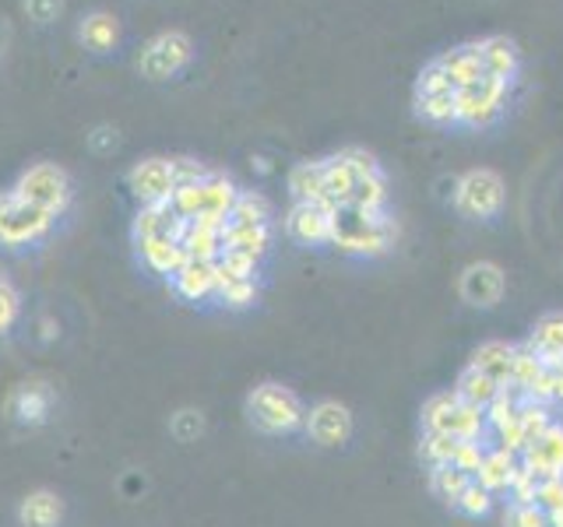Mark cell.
<instances>
[{"instance_id": "obj_1", "label": "cell", "mask_w": 563, "mask_h": 527, "mask_svg": "<svg viewBox=\"0 0 563 527\" xmlns=\"http://www.w3.org/2000/svg\"><path fill=\"white\" fill-rule=\"evenodd\" d=\"M395 218H387V211H369L360 204H342L334 211L331 246L349 257H380L395 246Z\"/></svg>"}, {"instance_id": "obj_2", "label": "cell", "mask_w": 563, "mask_h": 527, "mask_svg": "<svg viewBox=\"0 0 563 527\" xmlns=\"http://www.w3.org/2000/svg\"><path fill=\"white\" fill-rule=\"evenodd\" d=\"M240 198V187L229 180L225 172H208L205 180L198 183H184L173 190L169 208L180 215L184 222H211V225H222L229 218Z\"/></svg>"}, {"instance_id": "obj_3", "label": "cell", "mask_w": 563, "mask_h": 527, "mask_svg": "<svg viewBox=\"0 0 563 527\" xmlns=\"http://www.w3.org/2000/svg\"><path fill=\"white\" fill-rule=\"evenodd\" d=\"M246 418H251V426L261 429L264 436H289L296 429H303L307 408L296 391L268 380V383H257L254 391L246 394Z\"/></svg>"}, {"instance_id": "obj_4", "label": "cell", "mask_w": 563, "mask_h": 527, "mask_svg": "<svg viewBox=\"0 0 563 527\" xmlns=\"http://www.w3.org/2000/svg\"><path fill=\"white\" fill-rule=\"evenodd\" d=\"M57 218L49 211L29 204L14 190H0V246L4 250H25V246L43 243Z\"/></svg>"}, {"instance_id": "obj_5", "label": "cell", "mask_w": 563, "mask_h": 527, "mask_svg": "<svg viewBox=\"0 0 563 527\" xmlns=\"http://www.w3.org/2000/svg\"><path fill=\"white\" fill-rule=\"evenodd\" d=\"M422 433H444L451 439H486L489 426L479 408H472L454 391H440L422 404Z\"/></svg>"}, {"instance_id": "obj_6", "label": "cell", "mask_w": 563, "mask_h": 527, "mask_svg": "<svg viewBox=\"0 0 563 527\" xmlns=\"http://www.w3.org/2000/svg\"><path fill=\"white\" fill-rule=\"evenodd\" d=\"M11 190L18 198H25L29 204L49 211L53 218H60L70 208V201H75V183H70L67 169L57 162H35L22 169V176H18Z\"/></svg>"}, {"instance_id": "obj_7", "label": "cell", "mask_w": 563, "mask_h": 527, "mask_svg": "<svg viewBox=\"0 0 563 527\" xmlns=\"http://www.w3.org/2000/svg\"><path fill=\"white\" fill-rule=\"evenodd\" d=\"M194 60V43L187 32H176V29H166L152 35V40L141 46L137 53V70L141 78L148 81H169L176 78L180 70Z\"/></svg>"}, {"instance_id": "obj_8", "label": "cell", "mask_w": 563, "mask_h": 527, "mask_svg": "<svg viewBox=\"0 0 563 527\" xmlns=\"http://www.w3.org/2000/svg\"><path fill=\"white\" fill-rule=\"evenodd\" d=\"M510 99V85L497 78H483L457 92V127H493Z\"/></svg>"}, {"instance_id": "obj_9", "label": "cell", "mask_w": 563, "mask_h": 527, "mask_svg": "<svg viewBox=\"0 0 563 527\" xmlns=\"http://www.w3.org/2000/svg\"><path fill=\"white\" fill-rule=\"evenodd\" d=\"M454 208L468 218H493L504 208V180L493 169H472L454 187Z\"/></svg>"}, {"instance_id": "obj_10", "label": "cell", "mask_w": 563, "mask_h": 527, "mask_svg": "<svg viewBox=\"0 0 563 527\" xmlns=\"http://www.w3.org/2000/svg\"><path fill=\"white\" fill-rule=\"evenodd\" d=\"M334 204L328 201H307L299 204L292 201L289 215H286V233L299 246H324L331 243V228H334Z\"/></svg>"}, {"instance_id": "obj_11", "label": "cell", "mask_w": 563, "mask_h": 527, "mask_svg": "<svg viewBox=\"0 0 563 527\" xmlns=\"http://www.w3.org/2000/svg\"><path fill=\"white\" fill-rule=\"evenodd\" d=\"M128 187H131V193H134V201H137V204L169 201V198H173V190H176L173 158H163V155L141 158V162L131 166V172H128Z\"/></svg>"}, {"instance_id": "obj_12", "label": "cell", "mask_w": 563, "mask_h": 527, "mask_svg": "<svg viewBox=\"0 0 563 527\" xmlns=\"http://www.w3.org/2000/svg\"><path fill=\"white\" fill-rule=\"evenodd\" d=\"M504 289H507L504 268L493 260H475L462 271V278H457V292H462L468 306H483V310L497 306L504 299Z\"/></svg>"}, {"instance_id": "obj_13", "label": "cell", "mask_w": 563, "mask_h": 527, "mask_svg": "<svg viewBox=\"0 0 563 527\" xmlns=\"http://www.w3.org/2000/svg\"><path fill=\"white\" fill-rule=\"evenodd\" d=\"M307 436L321 447H342L352 436V412L342 401H317L303 422Z\"/></svg>"}, {"instance_id": "obj_14", "label": "cell", "mask_w": 563, "mask_h": 527, "mask_svg": "<svg viewBox=\"0 0 563 527\" xmlns=\"http://www.w3.org/2000/svg\"><path fill=\"white\" fill-rule=\"evenodd\" d=\"M521 464L536 474V479H560L563 474V426H553L545 429L536 444H528L525 453H521Z\"/></svg>"}, {"instance_id": "obj_15", "label": "cell", "mask_w": 563, "mask_h": 527, "mask_svg": "<svg viewBox=\"0 0 563 527\" xmlns=\"http://www.w3.org/2000/svg\"><path fill=\"white\" fill-rule=\"evenodd\" d=\"M173 292L187 299V303H201V299H216V289H219V268L216 260H194L187 257L184 268L169 278Z\"/></svg>"}, {"instance_id": "obj_16", "label": "cell", "mask_w": 563, "mask_h": 527, "mask_svg": "<svg viewBox=\"0 0 563 527\" xmlns=\"http://www.w3.org/2000/svg\"><path fill=\"white\" fill-rule=\"evenodd\" d=\"M475 46H479L483 70H486L489 78L515 85L518 70H521V53H518L515 40H507V35H486V40H479Z\"/></svg>"}, {"instance_id": "obj_17", "label": "cell", "mask_w": 563, "mask_h": 527, "mask_svg": "<svg viewBox=\"0 0 563 527\" xmlns=\"http://www.w3.org/2000/svg\"><path fill=\"white\" fill-rule=\"evenodd\" d=\"M528 351H536L545 369H563V313H545L528 330Z\"/></svg>"}, {"instance_id": "obj_18", "label": "cell", "mask_w": 563, "mask_h": 527, "mask_svg": "<svg viewBox=\"0 0 563 527\" xmlns=\"http://www.w3.org/2000/svg\"><path fill=\"white\" fill-rule=\"evenodd\" d=\"M180 228H184V218L176 215L169 208V201H158V204H137V215H134V243L141 239H180Z\"/></svg>"}, {"instance_id": "obj_19", "label": "cell", "mask_w": 563, "mask_h": 527, "mask_svg": "<svg viewBox=\"0 0 563 527\" xmlns=\"http://www.w3.org/2000/svg\"><path fill=\"white\" fill-rule=\"evenodd\" d=\"M440 67L448 70V78L454 85V92H462V88L475 85V81H483L486 78V70H483V57H479V46L475 43H465V46H454L448 53H440Z\"/></svg>"}, {"instance_id": "obj_20", "label": "cell", "mask_w": 563, "mask_h": 527, "mask_svg": "<svg viewBox=\"0 0 563 527\" xmlns=\"http://www.w3.org/2000/svg\"><path fill=\"white\" fill-rule=\"evenodd\" d=\"M134 246H137L141 264H145L152 274H163V278H173L176 271L184 268V260H187L180 239H169V236H163V239H141Z\"/></svg>"}, {"instance_id": "obj_21", "label": "cell", "mask_w": 563, "mask_h": 527, "mask_svg": "<svg viewBox=\"0 0 563 527\" xmlns=\"http://www.w3.org/2000/svg\"><path fill=\"white\" fill-rule=\"evenodd\" d=\"M18 520L25 527H60L64 520V500L49 489H35L18 506Z\"/></svg>"}, {"instance_id": "obj_22", "label": "cell", "mask_w": 563, "mask_h": 527, "mask_svg": "<svg viewBox=\"0 0 563 527\" xmlns=\"http://www.w3.org/2000/svg\"><path fill=\"white\" fill-rule=\"evenodd\" d=\"M222 246L251 257H264L272 250V225H243V222H222Z\"/></svg>"}, {"instance_id": "obj_23", "label": "cell", "mask_w": 563, "mask_h": 527, "mask_svg": "<svg viewBox=\"0 0 563 527\" xmlns=\"http://www.w3.org/2000/svg\"><path fill=\"white\" fill-rule=\"evenodd\" d=\"M180 246L184 254L194 260H219V254L225 250L222 246V225L211 222H184L180 228Z\"/></svg>"}, {"instance_id": "obj_24", "label": "cell", "mask_w": 563, "mask_h": 527, "mask_svg": "<svg viewBox=\"0 0 563 527\" xmlns=\"http://www.w3.org/2000/svg\"><path fill=\"white\" fill-rule=\"evenodd\" d=\"M515 351H518V345H510V341H483L479 348L472 351L468 366H475L479 373H486L500 386H507L510 383V366H515Z\"/></svg>"}, {"instance_id": "obj_25", "label": "cell", "mask_w": 563, "mask_h": 527, "mask_svg": "<svg viewBox=\"0 0 563 527\" xmlns=\"http://www.w3.org/2000/svg\"><path fill=\"white\" fill-rule=\"evenodd\" d=\"M78 40H81L85 49H92V53H110L120 43V22L113 14H106V11H92V14L81 18Z\"/></svg>"}, {"instance_id": "obj_26", "label": "cell", "mask_w": 563, "mask_h": 527, "mask_svg": "<svg viewBox=\"0 0 563 527\" xmlns=\"http://www.w3.org/2000/svg\"><path fill=\"white\" fill-rule=\"evenodd\" d=\"M518 464H521V461H518L515 453H507V450H500V447H493V450H486L479 471H475V482H479L483 489H489L493 496H497V492H507V489H510V479H515Z\"/></svg>"}, {"instance_id": "obj_27", "label": "cell", "mask_w": 563, "mask_h": 527, "mask_svg": "<svg viewBox=\"0 0 563 527\" xmlns=\"http://www.w3.org/2000/svg\"><path fill=\"white\" fill-rule=\"evenodd\" d=\"M49 404H53V394L43 383H25L22 391L11 397V415L22 422V426H43L49 418Z\"/></svg>"}, {"instance_id": "obj_28", "label": "cell", "mask_w": 563, "mask_h": 527, "mask_svg": "<svg viewBox=\"0 0 563 527\" xmlns=\"http://www.w3.org/2000/svg\"><path fill=\"white\" fill-rule=\"evenodd\" d=\"M352 193H356V172L352 166L339 155L324 158V201L342 208V204H352Z\"/></svg>"}, {"instance_id": "obj_29", "label": "cell", "mask_w": 563, "mask_h": 527, "mask_svg": "<svg viewBox=\"0 0 563 527\" xmlns=\"http://www.w3.org/2000/svg\"><path fill=\"white\" fill-rule=\"evenodd\" d=\"M500 391H504V386L493 377L479 373L475 366H465L462 377H457V383H454V394L462 397L465 404H472V408H479V412H486V404L497 397Z\"/></svg>"}, {"instance_id": "obj_30", "label": "cell", "mask_w": 563, "mask_h": 527, "mask_svg": "<svg viewBox=\"0 0 563 527\" xmlns=\"http://www.w3.org/2000/svg\"><path fill=\"white\" fill-rule=\"evenodd\" d=\"M289 193L292 201H324V158L321 162H296L289 172Z\"/></svg>"}, {"instance_id": "obj_31", "label": "cell", "mask_w": 563, "mask_h": 527, "mask_svg": "<svg viewBox=\"0 0 563 527\" xmlns=\"http://www.w3.org/2000/svg\"><path fill=\"white\" fill-rule=\"evenodd\" d=\"M416 113L433 127H457V92L416 96Z\"/></svg>"}, {"instance_id": "obj_32", "label": "cell", "mask_w": 563, "mask_h": 527, "mask_svg": "<svg viewBox=\"0 0 563 527\" xmlns=\"http://www.w3.org/2000/svg\"><path fill=\"white\" fill-rule=\"evenodd\" d=\"M468 482H472V474L457 471V468H451V464H444V468H430V492H433L437 500H444L448 506H454L457 500H462V492L468 489Z\"/></svg>"}, {"instance_id": "obj_33", "label": "cell", "mask_w": 563, "mask_h": 527, "mask_svg": "<svg viewBox=\"0 0 563 527\" xmlns=\"http://www.w3.org/2000/svg\"><path fill=\"white\" fill-rule=\"evenodd\" d=\"M229 222L272 225V204H268V198H261V193H254V190H240L233 211H229Z\"/></svg>"}, {"instance_id": "obj_34", "label": "cell", "mask_w": 563, "mask_h": 527, "mask_svg": "<svg viewBox=\"0 0 563 527\" xmlns=\"http://www.w3.org/2000/svg\"><path fill=\"white\" fill-rule=\"evenodd\" d=\"M542 359L536 356V351H528L525 345L515 351V366H510V383L507 386H515L518 394H528L532 391V383L542 377Z\"/></svg>"}, {"instance_id": "obj_35", "label": "cell", "mask_w": 563, "mask_h": 527, "mask_svg": "<svg viewBox=\"0 0 563 527\" xmlns=\"http://www.w3.org/2000/svg\"><path fill=\"white\" fill-rule=\"evenodd\" d=\"M257 295H261L257 278L219 281V289H216V299H219L222 306H229V310H246V306H254V303H257Z\"/></svg>"}, {"instance_id": "obj_36", "label": "cell", "mask_w": 563, "mask_h": 527, "mask_svg": "<svg viewBox=\"0 0 563 527\" xmlns=\"http://www.w3.org/2000/svg\"><path fill=\"white\" fill-rule=\"evenodd\" d=\"M216 268H219V281H243V278H257L261 260L251 254H240V250H222Z\"/></svg>"}, {"instance_id": "obj_37", "label": "cell", "mask_w": 563, "mask_h": 527, "mask_svg": "<svg viewBox=\"0 0 563 527\" xmlns=\"http://www.w3.org/2000/svg\"><path fill=\"white\" fill-rule=\"evenodd\" d=\"M518 422H521L528 444H536V439L553 426V412H550V404H539V401L525 397L521 408H518Z\"/></svg>"}, {"instance_id": "obj_38", "label": "cell", "mask_w": 563, "mask_h": 527, "mask_svg": "<svg viewBox=\"0 0 563 527\" xmlns=\"http://www.w3.org/2000/svg\"><path fill=\"white\" fill-rule=\"evenodd\" d=\"M521 401H525V394H518L515 386H504V391L486 404V412H483V415H486V426H489V429H500L504 422L518 418Z\"/></svg>"}, {"instance_id": "obj_39", "label": "cell", "mask_w": 563, "mask_h": 527, "mask_svg": "<svg viewBox=\"0 0 563 527\" xmlns=\"http://www.w3.org/2000/svg\"><path fill=\"white\" fill-rule=\"evenodd\" d=\"M454 447H457V439H451L444 433H422L419 457L427 461V468H444V464H451Z\"/></svg>"}, {"instance_id": "obj_40", "label": "cell", "mask_w": 563, "mask_h": 527, "mask_svg": "<svg viewBox=\"0 0 563 527\" xmlns=\"http://www.w3.org/2000/svg\"><path fill=\"white\" fill-rule=\"evenodd\" d=\"M352 204L369 208V211H384L387 208V180H384V172L363 176V180H356V193H352Z\"/></svg>"}, {"instance_id": "obj_41", "label": "cell", "mask_w": 563, "mask_h": 527, "mask_svg": "<svg viewBox=\"0 0 563 527\" xmlns=\"http://www.w3.org/2000/svg\"><path fill=\"white\" fill-rule=\"evenodd\" d=\"M454 509L457 514H465V517H472V520H479V517H486L489 509H493V492L489 489H483L479 482H468V489L462 492V500L454 503Z\"/></svg>"}, {"instance_id": "obj_42", "label": "cell", "mask_w": 563, "mask_h": 527, "mask_svg": "<svg viewBox=\"0 0 563 527\" xmlns=\"http://www.w3.org/2000/svg\"><path fill=\"white\" fill-rule=\"evenodd\" d=\"M486 450H489L486 439H457L454 457H451V468L465 471V474H472V479H475V471H479Z\"/></svg>"}, {"instance_id": "obj_43", "label": "cell", "mask_w": 563, "mask_h": 527, "mask_svg": "<svg viewBox=\"0 0 563 527\" xmlns=\"http://www.w3.org/2000/svg\"><path fill=\"white\" fill-rule=\"evenodd\" d=\"M440 92H454V85L448 78V70L440 67V60H430L427 67L419 70L416 96H440Z\"/></svg>"}, {"instance_id": "obj_44", "label": "cell", "mask_w": 563, "mask_h": 527, "mask_svg": "<svg viewBox=\"0 0 563 527\" xmlns=\"http://www.w3.org/2000/svg\"><path fill=\"white\" fill-rule=\"evenodd\" d=\"M22 316V292L8 278H0V334H8Z\"/></svg>"}, {"instance_id": "obj_45", "label": "cell", "mask_w": 563, "mask_h": 527, "mask_svg": "<svg viewBox=\"0 0 563 527\" xmlns=\"http://www.w3.org/2000/svg\"><path fill=\"white\" fill-rule=\"evenodd\" d=\"M504 527H550V514L539 503H525V506L510 503Z\"/></svg>"}, {"instance_id": "obj_46", "label": "cell", "mask_w": 563, "mask_h": 527, "mask_svg": "<svg viewBox=\"0 0 563 527\" xmlns=\"http://www.w3.org/2000/svg\"><path fill=\"white\" fill-rule=\"evenodd\" d=\"M510 500H515L518 506H525V503H536V492H539V479L532 471H528L525 464H518V471H515V479H510Z\"/></svg>"}, {"instance_id": "obj_47", "label": "cell", "mask_w": 563, "mask_h": 527, "mask_svg": "<svg viewBox=\"0 0 563 527\" xmlns=\"http://www.w3.org/2000/svg\"><path fill=\"white\" fill-rule=\"evenodd\" d=\"M493 436H497V447H500V450L515 453V457H521V453H525V447H528L525 429H521V422H518V418L504 422L500 429H493Z\"/></svg>"}, {"instance_id": "obj_48", "label": "cell", "mask_w": 563, "mask_h": 527, "mask_svg": "<svg viewBox=\"0 0 563 527\" xmlns=\"http://www.w3.org/2000/svg\"><path fill=\"white\" fill-rule=\"evenodd\" d=\"M342 158L352 166V172H356V180H363V176H377V172H384L380 162H377V158L369 155L366 148H345Z\"/></svg>"}, {"instance_id": "obj_49", "label": "cell", "mask_w": 563, "mask_h": 527, "mask_svg": "<svg viewBox=\"0 0 563 527\" xmlns=\"http://www.w3.org/2000/svg\"><path fill=\"white\" fill-rule=\"evenodd\" d=\"M536 503L545 509V514H553V509L563 506V474H560V479H542V482H539Z\"/></svg>"}, {"instance_id": "obj_50", "label": "cell", "mask_w": 563, "mask_h": 527, "mask_svg": "<svg viewBox=\"0 0 563 527\" xmlns=\"http://www.w3.org/2000/svg\"><path fill=\"white\" fill-rule=\"evenodd\" d=\"M173 172H176V187L184 183H198L211 169H205L201 162H194V158H173Z\"/></svg>"}, {"instance_id": "obj_51", "label": "cell", "mask_w": 563, "mask_h": 527, "mask_svg": "<svg viewBox=\"0 0 563 527\" xmlns=\"http://www.w3.org/2000/svg\"><path fill=\"white\" fill-rule=\"evenodd\" d=\"M25 11H29V18H35V22L46 25L64 11V0H25Z\"/></svg>"}, {"instance_id": "obj_52", "label": "cell", "mask_w": 563, "mask_h": 527, "mask_svg": "<svg viewBox=\"0 0 563 527\" xmlns=\"http://www.w3.org/2000/svg\"><path fill=\"white\" fill-rule=\"evenodd\" d=\"M553 383H556V373H553V369H542V377L532 383V391H528L525 397H528V401H539V404H550V401H553Z\"/></svg>"}, {"instance_id": "obj_53", "label": "cell", "mask_w": 563, "mask_h": 527, "mask_svg": "<svg viewBox=\"0 0 563 527\" xmlns=\"http://www.w3.org/2000/svg\"><path fill=\"white\" fill-rule=\"evenodd\" d=\"M556 383H553V401H563V369H553Z\"/></svg>"}, {"instance_id": "obj_54", "label": "cell", "mask_w": 563, "mask_h": 527, "mask_svg": "<svg viewBox=\"0 0 563 527\" xmlns=\"http://www.w3.org/2000/svg\"><path fill=\"white\" fill-rule=\"evenodd\" d=\"M550 527H563V506L550 514Z\"/></svg>"}]
</instances>
